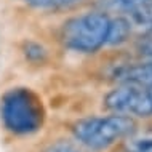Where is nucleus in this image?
<instances>
[{
    "label": "nucleus",
    "mask_w": 152,
    "mask_h": 152,
    "mask_svg": "<svg viewBox=\"0 0 152 152\" xmlns=\"http://www.w3.org/2000/svg\"><path fill=\"white\" fill-rule=\"evenodd\" d=\"M82 0H32L29 3L31 7L37 8V10L43 11H56V10H64V8H71Z\"/></svg>",
    "instance_id": "nucleus-10"
},
{
    "label": "nucleus",
    "mask_w": 152,
    "mask_h": 152,
    "mask_svg": "<svg viewBox=\"0 0 152 152\" xmlns=\"http://www.w3.org/2000/svg\"><path fill=\"white\" fill-rule=\"evenodd\" d=\"M24 2H26V3H31V2H32V0H24Z\"/></svg>",
    "instance_id": "nucleus-12"
},
{
    "label": "nucleus",
    "mask_w": 152,
    "mask_h": 152,
    "mask_svg": "<svg viewBox=\"0 0 152 152\" xmlns=\"http://www.w3.org/2000/svg\"><path fill=\"white\" fill-rule=\"evenodd\" d=\"M126 18L130 19L133 31L136 29L139 32L152 35V2H147L144 5L128 11Z\"/></svg>",
    "instance_id": "nucleus-6"
},
{
    "label": "nucleus",
    "mask_w": 152,
    "mask_h": 152,
    "mask_svg": "<svg viewBox=\"0 0 152 152\" xmlns=\"http://www.w3.org/2000/svg\"><path fill=\"white\" fill-rule=\"evenodd\" d=\"M110 16L104 10H91L67 19L59 39L67 50L80 55H91L107 45Z\"/></svg>",
    "instance_id": "nucleus-1"
},
{
    "label": "nucleus",
    "mask_w": 152,
    "mask_h": 152,
    "mask_svg": "<svg viewBox=\"0 0 152 152\" xmlns=\"http://www.w3.org/2000/svg\"><path fill=\"white\" fill-rule=\"evenodd\" d=\"M0 117L8 131L32 134L43 126L45 107L42 98L31 88H11L0 99Z\"/></svg>",
    "instance_id": "nucleus-2"
},
{
    "label": "nucleus",
    "mask_w": 152,
    "mask_h": 152,
    "mask_svg": "<svg viewBox=\"0 0 152 152\" xmlns=\"http://www.w3.org/2000/svg\"><path fill=\"white\" fill-rule=\"evenodd\" d=\"M125 152H152V128L136 133V130L126 138Z\"/></svg>",
    "instance_id": "nucleus-8"
},
{
    "label": "nucleus",
    "mask_w": 152,
    "mask_h": 152,
    "mask_svg": "<svg viewBox=\"0 0 152 152\" xmlns=\"http://www.w3.org/2000/svg\"><path fill=\"white\" fill-rule=\"evenodd\" d=\"M114 80L117 83L152 87V58L123 66L120 71L114 74Z\"/></svg>",
    "instance_id": "nucleus-5"
},
{
    "label": "nucleus",
    "mask_w": 152,
    "mask_h": 152,
    "mask_svg": "<svg viewBox=\"0 0 152 152\" xmlns=\"http://www.w3.org/2000/svg\"><path fill=\"white\" fill-rule=\"evenodd\" d=\"M152 0H101V7L104 11H115V13H128V11L134 10V8L144 5Z\"/></svg>",
    "instance_id": "nucleus-9"
},
{
    "label": "nucleus",
    "mask_w": 152,
    "mask_h": 152,
    "mask_svg": "<svg viewBox=\"0 0 152 152\" xmlns=\"http://www.w3.org/2000/svg\"><path fill=\"white\" fill-rule=\"evenodd\" d=\"M133 26H131L130 19L123 16L117 18H110V29H109V37H107V45H122L130 39Z\"/></svg>",
    "instance_id": "nucleus-7"
},
{
    "label": "nucleus",
    "mask_w": 152,
    "mask_h": 152,
    "mask_svg": "<svg viewBox=\"0 0 152 152\" xmlns=\"http://www.w3.org/2000/svg\"><path fill=\"white\" fill-rule=\"evenodd\" d=\"M136 128L134 120L122 114L96 115L77 120L72 125V134L82 146L91 151H104L126 139Z\"/></svg>",
    "instance_id": "nucleus-3"
},
{
    "label": "nucleus",
    "mask_w": 152,
    "mask_h": 152,
    "mask_svg": "<svg viewBox=\"0 0 152 152\" xmlns=\"http://www.w3.org/2000/svg\"><path fill=\"white\" fill-rule=\"evenodd\" d=\"M104 107L114 114L152 118V87L117 83L104 96Z\"/></svg>",
    "instance_id": "nucleus-4"
},
{
    "label": "nucleus",
    "mask_w": 152,
    "mask_h": 152,
    "mask_svg": "<svg viewBox=\"0 0 152 152\" xmlns=\"http://www.w3.org/2000/svg\"><path fill=\"white\" fill-rule=\"evenodd\" d=\"M43 152H80L77 149L75 144H72L71 141H64V139H59V141L53 142L45 149Z\"/></svg>",
    "instance_id": "nucleus-11"
}]
</instances>
